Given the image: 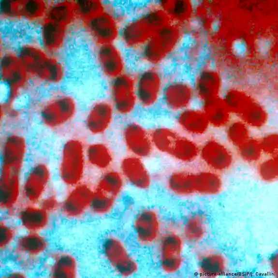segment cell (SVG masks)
Here are the masks:
<instances>
[{
	"mask_svg": "<svg viewBox=\"0 0 278 278\" xmlns=\"http://www.w3.org/2000/svg\"><path fill=\"white\" fill-rule=\"evenodd\" d=\"M195 96L193 84L176 72L166 78L161 102L168 111L179 113L191 107Z\"/></svg>",
	"mask_w": 278,
	"mask_h": 278,
	"instance_id": "cell-17",
	"label": "cell"
},
{
	"mask_svg": "<svg viewBox=\"0 0 278 278\" xmlns=\"http://www.w3.org/2000/svg\"><path fill=\"white\" fill-rule=\"evenodd\" d=\"M44 259L45 272L49 277L76 278L80 274L78 261L70 251H49Z\"/></svg>",
	"mask_w": 278,
	"mask_h": 278,
	"instance_id": "cell-23",
	"label": "cell"
},
{
	"mask_svg": "<svg viewBox=\"0 0 278 278\" xmlns=\"http://www.w3.org/2000/svg\"><path fill=\"white\" fill-rule=\"evenodd\" d=\"M28 166L22 183V203L39 204L51 190L52 171L48 163L40 159Z\"/></svg>",
	"mask_w": 278,
	"mask_h": 278,
	"instance_id": "cell-12",
	"label": "cell"
},
{
	"mask_svg": "<svg viewBox=\"0 0 278 278\" xmlns=\"http://www.w3.org/2000/svg\"><path fill=\"white\" fill-rule=\"evenodd\" d=\"M219 68L218 62L217 59L213 57L207 63L205 70L208 72L215 73L218 71Z\"/></svg>",
	"mask_w": 278,
	"mask_h": 278,
	"instance_id": "cell-53",
	"label": "cell"
},
{
	"mask_svg": "<svg viewBox=\"0 0 278 278\" xmlns=\"http://www.w3.org/2000/svg\"><path fill=\"white\" fill-rule=\"evenodd\" d=\"M186 30L171 22L157 29L136 54L144 66H178V55Z\"/></svg>",
	"mask_w": 278,
	"mask_h": 278,
	"instance_id": "cell-6",
	"label": "cell"
},
{
	"mask_svg": "<svg viewBox=\"0 0 278 278\" xmlns=\"http://www.w3.org/2000/svg\"><path fill=\"white\" fill-rule=\"evenodd\" d=\"M198 266L201 274L207 277H216L226 270V261L220 253L208 250L199 255Z\"/></svg>",
	"mask_w": 278,
	"mask_h": 278,
	"instance_id": "cell-32",
	"label": "cell"
},
{
	"mask_svg": "<svg viewBox=\"0 0 278 278\" xmlns=\"http://www.w3.org/2000/svg\"><path fill=\"white\" fill-rule=\"evenodd\" d=\"M36 30V38L43 48L60 55H65L75 35L79 33L69 26L46 17Z\"/></svg>",
	"mask_w": 278,
	"mask_h": 278,
	"instance_id": "cell-14",
	"label": "cell"
},
{
	"mask_svg": "<svg viewBox=\"0 0 278 278\" xmlns=\"http://www.w3.org/2000/svg\"><path fill=\"white\" fill-rule=\"evenodd\" d=\"M85 154L88 166L102 172L110 169L113 162L111 148L102 142H94L86 146Z\"/></svg>",
	"mask_w": 278,
	"mask_h": 278,
	"instance_id": "cell-29",
	"label": "cell"
},
{
	"mask_svg": "<svg viewBox=\"0 0 278 278\" xmlns=\"http://www.w3.org/2000/svg\"><path fill=\"white\" fill-rule=\"evenodd\" d=\"M274 39L270 36H263L257 38L255 48L257 54L262 58H268L273 48Z\"/></svg>",
	"mask_w": 278,
	"mask_h": 278,
	"instance_id": "cell-48",
	"label": "cell"
},
{
	"mask_svg": "<svg viewBox=\"0 0 278 278\" xmlns=\"http://www.w3.org/2000/svg\"><path fill=\"white\" fill-rule=\"evenodd\" d=\"M116 112L108 98H100L88 107L84 117L87 132L98 136L105 133L112 125Z\"/></svg>",
	"mask_w": 278,
	"mask_h": 278,
	"instance_id": "cell-21",
	"label": "cell"
},
{
	"mask_svg": "<svg viewBox=\"0 0 278 278\" xmlns=\"http://www.w3.org/2000/svg\"><path fill=\"white\" fill-rule=\"evenodd\" d=\"M125 181L119 171L110 168L102 172L94 188L117 199L123 190Z\"/></svg>",
	"mask_w": 278,
	"mask_h": 278,
	"instance_id": "cell-35",
	"label": "cell"
},
{
	"mask_svg": "<svg viewBox=\"0 0 278 278\" xmlns=\"http://www.w3.org/2000/svg\"><path fill=\"white\" fill-rule=\"evenodd\" d=\"M200 147L192 139L179 134L168 155L183 163L194 161L199 156Z\"/></svg>",
	"mask_w": 278,
	"mask_h": 278,
	"instance_id": "cell-34",
	"label": "cell"
},
{
	"mask_svg": "<svg viewBox=\"0 0 278 278\" xmlns=\"http://www.w3.org/2000/svg\"><path fill=\"white\" fill-rule=\"evenodd\" d=\"M61 200H59L57 195L51 190L46 195L39 204L45 210L54 215L59 211Z\"/></svg>",
	"mask_w": 278,
	"mask_h": 278,
	"instance_id": "cell-50",
	"label": "cell"
},
{
	"mask_svg": "<svg viewBox=\"0 0 278 278\" xmlns=\"http://www.w3.org/2000/svg\"><path fill=\"white\" fill-rule=\"evenodd\" d=\"M177 122L182 131L193 136L204 134L210 126L203 111L193 107H189L178 113Z\"/></svg>",
	"mask_w": 278,
	"mask_h": 278,
	"instance_id": "cell-28",
	"label": "cell"
},
{
	"mask_svg": "<svg viewBox=\"0 0 278 278\" xmlns=\"http://www.w3.org/2000/svg\"><path fill=\"white\" fill-rule=\"evenodd\" d=\"M199 44L192 64L198 75L205 70L209 61L213 57V48L205 30L198 35Z\"/></svg>",
	"mask_w": 278,
	"mask_h": 278,
	"instance_id": "cell-40",
	"label": "cell"
},
{
	"mask_svg": "<svg viewBox=\"0 0 278 278\" xmlns=\"http://www.w3.org/2000/svg\"><path fill=\"white\" fill-rule=\"evenodd\" d=\"M128 15L118 4L105 1L100 11L80 22L79 33L91 47L119 43Z\"/></svg>",
	"mask_w": 278,
	"mask_h": 278,
	"instance_id": "cell-7",
	"label": "cell"
},
{
	"mask_svg": "<svg viewBox=\"0 0 278 278\" xmlns=\"http://www.w3.org/2000/svg\"><path fill=\"white\" fill-rule=\"evenodd\" d=\"M94 188L85 181L68 189L61 200L59 212L65 219L77 220L89 212Z\"/></svg>",
	"mask_w": 278,
	"mask_h": 278,
	"instance_id": "cell-19",
	"label": "cell"
},
{
	"mask_svg": "<svg viewBox=\"0 0 278 278\" xmlns=\"http://www.w3.org/2000/svg\"><path fill=\"white\" fill-rule=\"evenodd\" d=\"M206 223L204 217L194 213L188 217L184 223L182 235L190 244L200 242L206 232Z\"/></svg>",
	"mask_w": 278,
	"mask_h": 278,
	"instance_id": "cell-36",
	"label": "cell"
},
{
	"mask_svg": "<svg viewBox=\"0 0 278 278\" xmlns=\"http://www.w3.org/2000/svg\"><path fill=\"white\" fill-rule=\"evenodd\" d=\"M184 241L182 235L175 231L162 233L157 243V256L160 267L164 273L173 274L181 268Z\"/></svg>",
	"mask_w": 278,
	"mask_h": 278,
	"instance_id": "cell-18",
	"label": "cell"
},
{
	"mask_svg": "<svg viewBox=\"0 0 278 278\" xmlns=\"http://www.w3.org/2000/svg\"><path fill=\"white\" fill-rule=\"evenodd\" d=\"M28 272L18 267L6 271L4 274V278H27Z\"/></svg>",
	"mask_w": 278,
	"mask_h": 278,
	"instance_id": "cell-51",
	"label": "cell"
},
{
	"mask_svg": "<svg viewBox=\"0 0 278 278\" xmlns=\"http://www.w3.org/2000/svg\"><path fill=\"white\" fill-rule=\"evenodd\" d=\"M150 134L153 148L167 155L179 134L174 130L166 127L155 128Z\"/></svg>",
	"mask_w": 278,
	"mask_h": 278,
	"instance_id": "cell-39",
	"label": "cell"
},
{
	"mask_svg": "<svg viewBox=\"0 0 278 278\" xmlns=\"http://www.w3.org/2000/svg\"><path fill=\"white\" fill-rule=\"evenodd\" d=\"M107 92L108 99L119 115L128 116L138 106L134 73L129 71L107 82Z\"/></svg>",
	"mask_w": 278,
	"mask_h": 278,
	"instance_id": "cell-15",
	"label": "cell"
},
{
	"mask_svg": "<svg viewBox=\"0 0 278 278\" xmlns=\"http://www.w3.org/2000/svg\"><path fill=\"white\" fill-rule=\"evenodd\" d=\"M85 147L82 140L77 137L67 139L61 147L57 174L61 184L68 189L85 181L88 166Z\"/></svg>",
	"mask_w": 278,
	"mask_h": 278,
	"instance_id": "cell-9",
	"label": "cell"
},
{
	"mask_svg": "<svg viewBox=\"0 0 278 278\" xmlns=\"http://www.w3.org/2000/svg\"><path fill=\"white\" fill-rule=\"evenodd\" d=\"M221 21L219 17L214 18L210 24V31L212 34L218 33L221 27Z\"/></svg>",
	"mask_w": 278,
	"mask_h": 278,
	"instance_id": "cell-52",
	"label": "cell"
},
{
	"mask_svg": "<svg viewBox=\"0 0 278 278\" xmlns=\"http://www.w3.org/2000/svg\"><path fill=\"white\" fill-rule=\"evenodd\" d=\"M92 58L102 78L108 82L128 72L126 50L119 43L91 47Z\"/></svg>",
	"mask_w": 278,
	"mask_h": 278,
	"instance_id": "cell-13",
	"label": "cell"
},
{
	"mask_svg": "<svg viewBox=\"0 0 278 278\" xmlns=\"http://www.w3.org/2000/svg\"><path fill=\"white\" fill-rule=\"evenodd\" d=\"M132 227L135 239L144 247L157 243L162 234L161 217L153 208L146 207L139 211L133 219Z\"/></svg>",
	"mask_w": 278,
	"mask_h": 278,
	"instance_id": "cell-20",
	"label": "cell"
},
{
	"mask_svg": "<svg viewBox=\"0 0 278 278\" xmlns=\"http://www.w3.org/2000/svg\"><path fill=\"white\" fill-rule=\"evenodd\" d=\"M257 172L260 177L266 182H273L278 178L277 156L268 157L259 163Z\"/></svg>",
	"mask_w": 278,
	"mask_h": 278,
	"instance_id": "cell-45",
	"label": "cell"
},
{
	"mask_svg": "<svg viewBox=\"0 0 278 278\" xmlns=\"http://www.w3.org/2000/svg\"><path fill=\"white\" fill-rule=\"evenodd\" d=\"M119 171L125 181L137 189L146 190L151 185V175L142 158L132 155L125 157Z\"/></svg>",
	"mask_w": 278,
	"mask_h": 278,
	"instance_id": "cell-26",
	"label": "cell"
},
{
	"mask_svg": "<svg viewBox=\"0 0 278 278\" xmlns=\"http://www.w3.org/2000/svg\"><path fill=\"white\" fill-rule=\"evenodd\" d=\"M49 239L42 233H20L10 252L14 263L28 272L38 267L49 252Z\"/></svg>",
	"mask_w": 278,
	"mask_h": 278,
	"instance_id": "cell-10",
	"label": "cell"
},
{
	"mask_svg": "<svg viewBox=\"0 0 278 278\" xmlns=\"http://www.w3.org/2000/svg\"><path fill=\"white\" fill-rule=\"evenodd\" d=\"M203 111L209 125L215 128L226 127L231 121L232 113L221 99L206 102Z\"/></svg>",
	"mask_w": 278,
	"mask_h": 278,
	"instance_id": "cell-33",
	"label": "cell"
},
{
	"mask_svg": "<svg viewBox=\"0 0 278 278\" xmlns=\"http://www.w3.org/2000/svg\"><path fill=\"white\" fill-rule=\"evenodd\" d=\"M167 186L173 193L180 196H188L196 193L195 172L177 170L168 177Z\"/></svg>",
	"mask_w": 278,
	"mask_h": 278,
	"instance_id": "cell-31",
	"label": "cell"
},
{
	"mask_svg": "<svg viewBox=\"0 0 278 278\" xmlns=\"http://www.w3.org/2000/svg\"><path fill=\"white\" fill-rule=\"evenodd\" d=\"M20 59L36 89L61 87L70 76L64 55L46 51L36 35L21 39L16 44Z\"/></svg>",
	"mask_w": 278,
	"mask_h": 278,
	"instance_id": "cell-2",
	"label": "cell"
},
{
	"mask_svg": "<svg viewBox=\"0 0 278 278\" xmlns=\"http://www.w3.org/2000/svg\"><path fill=\"white\" fill-rule=\"evenodd\" d=\"M0 79L4 90L3 100L18 103L36 89L19 56L16 44L1 35Z\"/></svg>",
	"mask_w": 278,
	"mask_h": 278,
	"instance_id": "cell-5",
	"label": "cell"
},
{
	"mask_svg": "<svg viewBox=\"0 0 278 278\" xmlns=\"http://www.w3.org/2000/svg\"><path fill=\"white\" fill-rule=\"evenodd\" d=\"M231 51L235 58L244 59L249 55V45L245 39L237 38L233 40L231 43Z\"/></svg>",
	"mask_w": 278,
	"mask_h": 278,
	"instance_id": "cell-49",
	"label": "cell"
},
{
	"mask_svg": "<svg viewBox=\"0 0 278 278\" xmlns=\"http://www.w3.org/2000/svg\"><path fill=\"white\" fill-rule=\"evenodd\" d=\"M238 116L249 127L257 129L264 127L268 118L266 109L261 104L252 101Z\"/></svg>",
	"mask_w": 278,
	"mask_h": 278,
	"instance_id": "cell-38",
	"label": "cell"
},
{
	"mask_svg": "<svg viewBox=\"0 0 278 278\" xmlns=\"http://www.w3.org/2000/svg\"><path fill=\"white\" fill-rule=\"evenodd\" d=\"M102 251L105 260L117 275L129 277L138 271L137 262L119 237L112 234L106 236L102 243Z\"/></svg>",
	"mask_w": 278,
	"mask_h": 278,
	"instance_id": "cell-16",
	"label": "cell"
},
{
	"mask_svg": "<svg viewBox=\"0 0 278 278\" xmlns=\"http://www.w3.org/2000/svg\"><path fill=\"white\" fill-rule=\"evenodd\" d=\"M28 151L27 139L21 132L4 134L0 145V207L4 215L13 217L22 204V183Z\"/></svg>",
	"mask_w": 278,
	"mask_h": 278,
	"instance_id": "cell-1",
	"label": "cell"
},
{
	"mask_svg": "<svg viewBox=\"0 0 278 278\" xmlns=\"http://www.w3.org/2000/svg\"><path fill=\"white\" fill-rule=\"evenodd\" d=\"M46 17L69 26L79 33L80 23L76 12L75 0H49Z\"/></svg>",
	"mask_w": 278,
	"mask_h": 278,
	"instance_id": "cell-27",
	"label": "cell"
},
{
	"mask_svg": "<svg viewBox=\"0 0 278 278\" xmlns=\"http://www.w3.org/2000/svg\"><path fill=\"white\" fill-rule=\"evenodd\" d=\"M116 200V198L94 188L89 212L97 216H106L114 209Z\"/></svg>",
	"mask_w": 278,
	"mask_h": 278,
	"instance_id": "cell-42",
	"label": "cell"
},
{
	"mask_svg": "<svg viewBox=\"0 0 278 278\" xmlns=\"http://www.w3.org/2000/svg\"><path fill=\"white\" fill-rule=\"evenodd\" d=\"M19 226L15 224L9 216L4 215L0 222V249L3 254L10 251L18 236Z\"/></svg>",
	"mask_w": 278,
	"mask_h": 278,
	"instance_id": "cell-41",
	"label": "cell"
},
{
	"mask_svg": "<svg viewBox=\"0 0 278 278\" xmlns=\"http://www.w3.org/2000/svg\"><path fill=\"white\" fill-rule=\"evenodd\" d=\"M105 1L100 0H75L79 23L92 16L104 6Z\"/></svg>",
	"mask_w": 278,
	"mask_h": 278,
	"instance_id": "cell-46",
	"label": "cell"
},
{
	"mask_svg": "<svg viewBox=\"0 0 278 278\" xmlns=\"http://www.w3.org/2000/svg\"><path fill=\"white\" fill-rule=\"evenodd\" d=\"M222 187V181L219 174L212 170L195 172L196 193L213 195L219 193Z\"/></svg>",
	"mask_w": 278,
	"mask_h": 278,
	"instance_id": "cell-37",
	"label": "cell"
},
{
	"mask_svg": "<svg viewBox=\"0 0 278 278\" xmlns=\"http://www.w3.org/2000/svg\"><path fill=\"white\" fill-rule=\"evenodd\" d=\"M169 22L159 1L145 3L128 15L119 43L126 51L136 54L157 29Z\"/></svg>",
	"mask_w": 278,
	"mask_h": 278,
	"instance_id": "cell-4",
	"label": "cell"
},
{
	"mask_svg": "<svg viewBox=\"0 0 278 278\" xmlns=\"http://www.w3.org/2000/svg\"><path fill=\"white\" fill-rule=\"evenodd\" d=\"M226 127L227 139L237 148L251 137L249 126L240 119L230 121Z\"/></svg>",
	"mask_w": 278,
	"mask_h": 278,
	"instance_id": "cell-43",
	"label": "cell"
},
{
	"mask_svg": "<svg viewBox=\"0 0 278 278\" xmlns=\"http://www.w3.org/2000/svg\"><path fill=\"white\" fill-rule=\"evenodd\" d=\"M167 76V73L163 68L154 66H144L134 73L139 106L148 110L161 102Z\"/></svg>",
	"mask_w": 278,
	"mask_h": 278,
	"instance_id": "cell-11",
	"label": "cell"
},
{
	"mask_svg": "<svg viewBox=\"0 0 278 278\" xmlns=\"http://www.w3.org/2000/svg\"><path fill=\"white\" fill-rule=\"evenodd\" d=\"M122 138L131 155L143 159L151 154L154 148L150 132L140 124L131 122L126 125Z\"/></svg>",
	"mask_w": 278,
	"mask_h": 278,
	"instance_id": "cell-25",
	"label": "cell"
},
{
	"mask_svg": "<svg viewBox=\"0 0 278 278\" xmlns=\"http://www.w3.org/2000/svg\"><path fill=\"white\" fill-rule=\"evenodd\" d=\"M199 157L209 170L217 173L229 169L234 162L229 148L215 139H210L200 147Z\"/></svg>",
	"mask_w": 278,
	"mask_h": 278,
	"instance_id": "cell-24",
	"label": "cell"
},
{
	"mask_svg": "<svg viewBox=\"0 0 278 278\" xmlns=\"http://www.w3.org/2000/svg\"><path fill=\"white\" fill-rule=\"evenodd\" d=\"M237 149L240 157L249 163L259 161L263 154L259 140L251 137L237 147Z\"/></svg>",
	"mask_w": 278,
	"mask_h": 278,
	"instance_id": "cell-44",
	"label": "cell"
},
{
	"mask_svg": "<svg viewBox=\"0 0 278 278\" xmlns=\"http://www.w3.org/2000/svg\"><path fill=\"white\" fill-rule=\"evenodd\" d=\"M170 22L185 29L193 15L190 0H173L159 1Z\"/></svg>",
	"mask_w": 278,
	"mask_h": 278,
	"instance_id": "cell-30",
	"label": "cell"
},
{
	"mask_svg": "<svg viewBox=\"0 0 278 278\" xmlns=\"http://www.w3.org/2000/svg\"><path fill=\"white\" fill-rule=\"evenodd\" d=\"M48 4L46 0H1L0 23L4 27L36 30L46 16Z\"/></svg>",
	"mask_w": 278,
	"mask_h": 278,
	"instance_id": "cell-8",
	"label": "cell"
},
{
	"mask_svg": "<svg viewBox=\"0 0 278 278\" xmlns=\"http://www.w3.org/2000/svg\"><path fill=\"white\" fill-rule=\"evenodd\" d=\"M52 216L39 204L22 203L15 215L23 232L42 233L50 228Z\"/></svg>",
	"mask_w": 278,
	"mask_h": 278,
	"instance_id": "cell-22",
	"label": "cell"
},
{
	"mask_svg": "<svg viewBox=\"0 0 278 278\" xmlns=\"http://www.w3.org/2000/svg\"><path fill=\"white\" fill-rule=\"evenodd\" d=\"M46 90L39 97L34 95L31 105L44 128L60 131L77 118L80 111L79 101L73 93L62 87Z\"/></svg>",
	"mask_w": 278,
	"mask_h": 278,
	"instance_id": "cell-3",
	"label": "cell"
},
{
	"mask_svg": "<svg viewBox=\"0 0 278 278\" xmlns=\"http://www.w3.org/2000/svg\"><path fill=\"white\" fill-rule=\"evenodd\" d=\"M263 153L268 157L277 156L278 149V134L275 133L267 134L259 140Z\"/></svg>",
	"mask_w": 278,
	"mask_h": 278,
	"instance_id": "cell-47",
	"label": "cell"
}]
</instances>
